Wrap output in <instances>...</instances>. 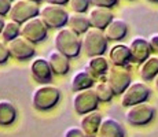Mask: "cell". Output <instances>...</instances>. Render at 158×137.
I'll list each match as a JSON object with an SVG mask.
<instances>
[{"label": "cell", "instance_id": "30", "mask_svg": "<svg viewBox=\"0 0 158 137\" xmlns=\"http://www.w3.org/2000/svg\"><path fill=\"white\" fill-rule=\"evenodd\" d=\"M65 137H87L81 127H70L66 130Z\"/></svg>", "mask_w": 158, "mask_h": 137}, {"label": "cell", "instance_id": "25", "mask_svg": "<svg viewBox=\"0 0 158 137\" xmlns=\"http://www.w3.org/2000/svg\"><path fill=\"white\" fill-rule=\"evenodd\" d=\"M21 23L17 22L14 19H10L6 22L4 27H3V32H2V38L4 41H11L13 38L21 36Z\"/></svg>", "mask_w": 158, "mask_h": 137}, {"label": "cell", "instance_id": "17", "mask_svg": "<svg viewBox=\"0 0 158 137\" xmlns=\"http://www.w3.org/2000/svg\"><path fill=\"white\" fill-rule=\"evenodd\" d=\"M109 59L115 66H127L129 62H132V55L128 45L124 44H115L110 48L109 52Z\"/></svg>", "mask_w": 158, "mask_h": 137}, {"label": "cell", "instance_id": "15", "mask_svg": "<svg viewBox=\"0 0 158 137\" xmlns=\"http://www.w3.org/2000/svg\"><path fill=\"white\" fill-rule=\"evenodd\" d=\"M102 121V114L95 110V111H91L88 114L83 115V118L80 121V126L84 130L87 137H96V133H98Z\"/></svg>", "mask_w": 158, "mask_h": 137}, {"label": "cell", "instance_id": "19", "mask_svg": "<svg viewBox=\"0 0 158 137\" xmlns=\"http://www.w3.org/2000/svg\"><path fill=\"white\" fill-rule=\"evenodd\" d=\"M69 59L65 54H62L60 51H52L50 54V58H48V62H50L51 67L54 70V74L58 75H65L69 73V69H70V63H69Z\"/></svg>", "mask_w": 158, "mask_h": 137}, {"label": "cell", "instance_id": "21", "mask_svg": "<svg viewBox=\"0 0 158 137\" xmlns=\"http://www.w3.org/2000/svg\"><path fill=\"white\" fill-rule=\"evenodd\" d=\"M68 26L74 30L76 33H78V34H84L91 27L89 17L85 15V13H74L73 11V14L69 15Z\"/></svg>", "mask_w": 158, "mask_h": 137}, {"label": "cell", "instance_id": "4", "mask_svg": "<svg viewBox=\"0 0 158 137\" xmlns=\"http://www.w3.org/2000/svg\"><path fill=\"white\" fill-rule=\"evenodd\" d=\"M69 15L70 14L66 11V8L63 6L51 4V3H47V6H44L40 10L41 19L51 29H62V27H65L68 25Z\"/></svg>", "mask_w": 158, "mask_h": 137}, {"label": "cell", "instance_id": "9", "mask_svg": "<svg viewBox=\"0 0 158 137\" xmlns=\"http://www.w3.org/2000/svg\"><path fill=\"white\" fill-rule=\"evenodd\" d=\"M151 95V89L144 82H133L121 95V104L124 107H132L139 103H144Z\"/></svg>", "mask_w": 158, "mask_h": 137}, {"label": "cell", "instance_id": "35", "mask_svg": "<svg viewBox=\"0 0 158 137\" xmlns=\"http://www.w3.org/2000/svg\"><path fill=\"white\" fill-rule=\"evenodd\" d=\"M156 87H157V89H158V75L156 77Z\"/></svg>", "mask_w": 158, "mask_h": 137}, {"label": "cell", "instance_id": "3", "mask_svg": "<svg viewBox=\"0 0 158 137\" xmlns=\"http://www.w3.org/2000/svg\"><path fill=\"white\" fill-rule=\"evenodd\" d=\"M60 99L59 89L52 85H41L35 91L32 96V104L37 111H48L58 104Z\"/></svg>", "mask_w": 158, "mask_h": 137}, {"label": "cell", "instance_id": "29", "mask_svg": "<svg viewBox=\"0 0 158 137\" xmlns=\"http://www.w3.org/2000/svg\"><path fill=\"white\" fill-rule=\"evenodd\" d=\"M94 6H99V7H107L113 8L114 6L118 4V0H91Z\"/></svg>", "mask_w": 158, "mask_h": 137}, {"label": "cell", "instance_id": "11", "mask_svg": "<svg viewBox=\"0 0 158 137\" xmlns=\"http://www.w3.org/2000/svg\"><path fill=\"white\" fill-rule=\"evenodd\" d=\"M8 50H10L11 56L17 60H28L36 52L35 44L23 36H18L8 41Z\"/></svg>", "mask_w": 158, "mask_h": 137}, {"label": "cell", "instance_id": "20", "mask_svg": "<svg viewBox=\"0 0 158 137\" xmlns=\"http://www.w3.org/2000/svg\"><path fill=\"white\" fill-rule=\"evenodd\" d=\"M95 81H96V78L87 69L81 70L77 74H74V77L72 78V91L73 92H78V91L92 88Z\"/></svg>", "mask_w": 158, "mask_h": 137}, {"label": "cell", "instance_id": "14", "mask_svg": "<svg viewBox=\"0 0 158 137\" xmlns=\"http://www.w3.org/2000/svg\"><path fill=\"white\" fill-rule=\"evenodd\" d=\"M89 17V22L92 27H98V29L105 30L106 26L114 19V15L111 13V8L107 7H99L95 6L88 14Z\"/></svg>", "mask_w": 158, "mask_h": 137}, {"label": "cell", "instance_id": "33", "mask_svg": "<svg viewBox=\"0 0 158 137\" xmlns=\"http://www.w3.org/2000/svg\"><path fill=\"white\" fill-rule=\"evenodd\" d=\"M47 3H51V4H59V6H65L69 3V0H45Z\"/></svg>", "mask_w": 158, "mask_h": 137}, {"label": "cell", "instance_id": "7", "mask_svg": "<svg viewBox=\"0 0 158 137\" xmlns=\"http://www.w3.org/2000/svg\"><path fill=\"white\" fill-rule=\"evenodd\" d=\"M48 29L50 27L45 25V22L41 19V17H35L22 23V26H21V36L28 38L33 44H37V42H41L47 38Z\"/></svg>", "mask_w": 158, "mask_h": 137}, {"label": "cell", "instance_id": "6", "mask_svg": "<svg viewBox=\"0 0 158 137\" xmlns=\"http://www.w3.org/2000/svg\"><path fill=\"white\" fill-rule=\"evenodd\" d=\"M8 15H10L11 19L17 21L22 25L26 21L39 17L40 15V7H39V3L32 2V0H14Z\"/></svg>", "mask_w": 158, "mask_h": 137}, {"label": "cell", "instance_id": "27", "mask_svg": "<svg viewBox=\"0 0 158 137\" xmlns=\"http://www.w3.org/2000/svg\"><path fill=\"white\" fill-rule=\"evenodd\" d=\"M68 4L74 13H85L92 4V2L91 0H69Z\"/></svg>", "mask_w": 158, "mask_h": 137}, {"label": "cell", "instance_id": "38", "mask_svg": "<svg viewBox=\"0 0 158 137\" xmlns=\"http://www.w3.org/2000/svg\"><path fill=\"white\" fill-rule=\"evenodd\" d=\"M13 2H14V0H13Z\"/></svg>", "mask_w": 158, "mask_h": 137}, {"label": "cell", "instance_id": "26", "mask_svg": "<svg viewBox=\"0 0 158 137\" xmlns=\"http://www.w3.org/2000/svg\"><path fill=\"white\" fill-rule=\"evenodd\" d=\"M95 91H96V95H98V97H99V102H103V103L110 102L114 96L113 89H111L110 85L107 84V81L99 82V84L96 85Z\"/></svg>", "mask_w": 158, "mask_h": 137}, {"label": "cell", "instance_id": "31", "mask_svg": "<svg viewBox=\"0 0 158 137\" xmlns=\"http://www.w3.org/2000/svg\"><path fill=\"white\" fill-rule=\"evenodd\" d=\"M11 6H13V0H0V14L7 15L11 10Z\"/></svg>", "mask_w": 158, "mask_h": 137}, {"label": "cell", "instance_id": "32", "mask_svg": "<svg viewBox=\"0 0 158 137\" xmlns=\"http://www.w3.org/2000/svg\"><path fill=\"white\" fill-rule=\"evenodd\" d=\"M148 42H150V45H151V50H153L154 52H158V34L151 36Z\"/></svg>", "mask_w": 158, "mask_h": 137}, {"label": "cell", "instance_id": "22", "mask_svg": "<svg viewBox=\"0 0 158 137\" xmlns=\"http://www.w3.org/2000/svg\"><path fill=\"white\" fill-rule=\"evenodd\" d=\"M109 69H110V66H109L107 59L103 58L102 55H99V56H92L89 59V62H88V65H87V70L95 78L106 75L107 71H109Z\"/></svg>", "mask_w": 158, "mask_h": 137}, {"label": "cell", "instance_id": "16", "mask_svg": "<svg viewBox=\"0 0 158 137\" xmlns=\"http://www.w3.org/2000/svg\"><path fill=\"white\" fill-rule=\"evenodd\" d=\"M96 137H125L123 125L113 118H105L102 121Z\"/></svg>", "mask_w": 158, "mask_h": 137}, {"label": "cell", "instance_id": "8", "mask_svg": "<svg viewBox=\"0 0 158 137\" xmlns=\"http://www.w3.org/2000/svg\"><path fill=\"white\" fill-rule=\"evenodd\" d=\"M154 117H156V108L146 102L129 107L125 114L127 121L132 126H146L154 119Z\"/></svg>", "mask_w": 158, "mask_h": 137}, {"label": "cell", "instance_id": "28", "mask_svg": "<svg viewBox=\"0 0 158 137\" xmlns=\"http://www.w3.org/2000/svg\"><path fill=\"white\" fill-rule=\"evenodd\" d=\"M11 56L8 45H6L3 41H0V65H4L8 60V58Z\"/></svg>", "mask_w": 158, "mask_h": 137}, {"label": "cell", "instance_id": "1", "mask_svg": "<svg viewBox=\"0 0 158 137\" xmlns=\"http://www.w3.org/2000/svg\"><path fill=\"white\" fill-rule=\"evenodd\" d=\"M55 48L68 58H77L83 50V38L70 27H62L55 36Z\"/></svg>", "mask_w": 158, "mask_h": 137}, {"label": "cell", "instance_id": "37", "mask_svg": "<svg viewBox=\"0 0 158 137\" xmlns=\"http://www.w3.org/2000/svg\"><path fill=\"white\" fill-rule=\"evenodd\" d=\"M32 2H36V3H40V2H43V0H32Z\"/></svg>", "mask_w": 158, "mask_h": 137}, {"label": "cell", "instance_id": "24", "mask_svg": "<svg viewBox=\"0 0 158 137\" xmlns=\"http://www.w3.org/2000/svg\"><path fill=\"white\" fill-rule=\"evenodd\" d=\"M17 119V108L11 102H0V126H10Z\"/></svg>", "mask_w": 158, "mask_h": 137}, {"label": "cell", "instance_id": "2", "mask_svg": "<svg viewBox=\"0 0 158 137\" xmlns=\"http://www.w3.org/2000/svg\"><path fill=\"white\" fill-rule=\"evenodd\" d=\"M107 41L109 40L105 34V30L91 26L84 33L83 50L89 58L99 56V55H103L107 51Z\"/></svg>", "mask_w": 158, "mask_h": 137}, {"label": "cell", "instance_id": "23", "mask_svg": "<svg viewBox=\"0 0 158 137\" xmlns=\"http://www.w3.org/2000/svg\"><path fill=\"white\" fill-rule=\"evenodd\" d=\"M140 77L144 82H150L156 80L158 75V58L157 56H150L147 60H144L140 66Z\"/></svg>", "mask_w": 158, "mask_h": 137}, {"label": "cell", "instance_id": "10", "mask_svg": "<svg viewBox=\"0 0 158 137\" xmlns=\"http://www.w3.org/2000/svg\"><path fill=\"white\" fill-rule=\"evenodd\" d=\"M73 106H74V111L80 115L95 111L99 106V97L96 95V91L92 88H88V89L76 92L74 99H73Z\"/></svg>", "mask_w": 158, "mask_h": 137}, {"label": "cell", "instance_id": "12", "mask_svg": "<svg viewBox=\"0 0 158 137\" xmlns=\"http://www.w3.org/2000/svg\"><path fill=\"white\" fill-rule=\"evenodd\" d=\"M30 73H32L33 80L40 84H48L54 78V70L50 62L44 58H37L33 60L30 66Z\"/></svg>", "mask_w": 158, "mask_h": 137}, {"label": "cell", "instance_id": "18", "mask_svg": "<svg viewBox=\"0 0 158 137\" xmlns=\"http://www.w3.org/2000/svg\"><path fill=\"white\" fill-rule=\"evenodd\" d=\"M105 34L107 37V40L111 41H120L123 38H125V36L128 34V25L125 21L123 19H114L106 26Z\"/></svg>", "mask_w": 158, "mask_h": 137}, {"label": "cell", "instance_id": "5", "mask_svg": "<svg viewBox=\"0 0 158 137\" xmlns=\"http://www.w3.org/2000/svg\"><path fill=\"white\" fill-rule=\"evenodd\" d=\"M131 73L125 66H110L107 74H106V81L113 89L114 95H123L125 89L131 85Z\"/></svg>", "mask_w": 158, "mask_h": 137}, {"label": "cell", "instance_id": "36", "mask_svg": "<svg viewBox=\"0 0 158 137\" xmlns=\"http://www.w3.org/2000/svg\"><path fill=\"white\" fill-rule=\"evenodd\" d=\"M148 2H151V3H158V0H148Z\"/></svg>", "mask_w": 158, "mask_h": 137}, {"label": "cell", "instance_id": "13", "mask_svg": "<svg viewBox=\"0 0 158 137\" xmlns=\"http://www.w3.org/2000/svg\"><path fill=\"white\" fill-rule=\"evenodd\" d=\"M131 55H132V62L135 63H143L150 58L151 54V45L143 37H135L129 44Z\"/></svg>", "mask_w": 158, "mask_h": 137}, {"label": "cell", "instance_id": "34", "mask_svg": "<svg viewBox=\"0 0 158 137\" xmlns=\"http://www.w3.org/2000/svg\"><path fill=\"white\" fill-rule=\"evenodd\" d=\"M4 25H6L4 15H2V14H0V34H2V32H3V27H4Z\"/></svg>", "mask_w": 158, "mask_h": 137}]
</instances>
